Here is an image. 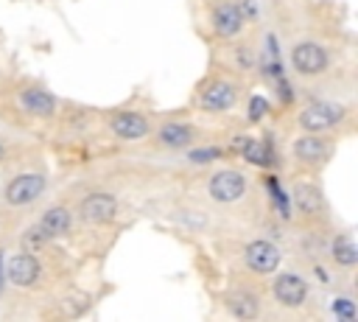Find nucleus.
Wrapping results in <instances>:
<instances>
[{
    "label": "nucleus",
    "mask_w": 358,
    "mask_h": 322,
    "mask_svg": "<svg viewBox=\"0 0 358 322\" xmlns=\"http://www.w3.org/2000/svg\"><path fill=\"white\" fill-rule=\"evenodd\" d=\"M249 95V84L221 67L210 70L190 92V109L199 118H232Z\"/></svg>",
    "instance_id": "nucleus-13"
},
{
    "label": "nucleus",
    "mask_w": 358,
    "mask_h": 322,
    "mask_svg": "<svg viewBox=\"0 0 358 322\" xmlns=\"http://www.w3.org/2000/svg\"><path fill=\"white\" fill-rule=\"evenodd\" d=\"M48 137H53L59 143H84L90 137H98V109L62 101Z\"/></svg>",
    "instance_id": "nucleus-20"
},
{
    "label": "nucleus",
    "mask_w": 358,
    "mask_h": 322,
    "mask_svg": "<svg viewBox=\"0 0 358 322\" xmlns=\"http://www.w3.org/2000/svg\"><path fill=\"white\" fill-rule=\"evenodd\" d=\"M187 190L204 199L210 207H215L221 216H227L243 230H260L266 224L268 216L266 193L257 176L241 165H227V162L201 165L190 176Z\"/></svg>",
    "instance_id": "nucleus-1"
},
{
    "label": "nucleus",
    "mask_w": 358,
    "mask_h": 322,
    "mask_svg": "<svg viewBox=\"0 0 358 322\" xmlns=\"http://www.w3.org/2000/svg\"><path fill=\"white\" fill-rule=\"evenodd\" d=\"M282 59H285L288 76L296 84L313 90L336 73L338 48L327 36L316 34L310 25L294 22L282 34Z\"/></svg>",
    "instance_id": "nucleus-3"
},
{
    "label": "nucleus",
    "mask_w": 358,
    "mask_h": 322,
    "mask_svg": "<svg viewBox=\"0 0 358 322\" xmlns=\"http://www.w3.org/2000/svg\"><path fill=\"white\" fill-rule=\"evenodd\" d=\"M319 316L338 322H358V288L355 283H336L319 294Z\"/></svg>",
    "instance_id": "nucleus-22"
},
{
    "label": "nucleus",
    "mask_w": 358,
    "mask_h": 322,
    "mask_svg": "<svg viewBox=\"0 0 358 322\" xmlns=\"http://www.w3.org/2000/svg\"><path fill=\"white\" fill-rule=\"evenodd\" d=\"M288 213L296 232H327L336 218L322 185V174H294L288 179Z\"/></svg>",
    "instance_id": "nucleus-11"
},
{
    "label": "nucleus",
    "mask_w": 358,
    "mask_h": 322,
    "mask_svg": "<svg viewBox=\"0 0 358 322\" xmlns=\"http://www.w3.org/2000/svg\"><path fill=\"white\" fill-rule=\"evenodd\" d=\"M0 216L20 227L48 196L53 188L50 171L42 154L17 160L8 168H0Z\"/></svg>",
    "instance_id": "nucleus-4"
},
{
    "label": "nucleus",
    "mask_w": 358,
    "mask_h": 322,
    "mask_svg": "<svg viewBox=\"0 0 358 322\" xmlns=\"http://www.w3.org/2000/svg\"><path fill=\"white\" fill-rule=\"evenodd\" d=\"M159 218H165L173 230L199 238V241H221L229 238L235 232H241L243 227H238L235 221H229L227 216H221L215 207H210L204 199H199L196 193L185 190L179 196H168L157 204Z\"/></svg>",
    "instance_id": "nucleus-7"
},
{
    "label": "nucleus",
    "mask_w": 358,
    "mask_h": 322,
    "mask_svg": "<svg viewBox=\"0 0 358 322\" xmlns=\"http://www.w3.org/2000/svg\"><path fill=\"white\" fill-rule=\"evenodd\" d=\"M14 230H17V227H14L8 218H3V216H0V244H6V238H8Z\"/></svg>",
    "instance_id": "nucleus-24"
},
{
    "label": "nucleus",
    "mask_w": 358,
    "mask_h": 322,
    "mask_svg": "<svg viewBox=\"0 0 358 322\" xmlns=\"http://www.w3.org/2000/svg\"><path fill=\"white\" fill-rule=\"evenodd\" d=\"M215 67L252 84L263 70V31H260V25L249 28L238 39L218 42L215 45Z\"/></svg>",
    "instance_id": "nucleus-18"
},
{
    "label": "nucleus",
    "mask_w": 358,
    "mask_h": 322,
    "mask_svg": "<svg viewBox=\"0 0 358 322\" xmlns=\"http://www.w3.org/2000/svg\"><path fill=\"white\" fill-rule=\"evenodd\" d=\"M215 305L224 316L235 322H260L268 319V305H266V283L252 280V277H238L229 274L227 283L215 291Z\"/></svg>",
    "instance_id": "nucleus-16"
},
{
    "label": "nucleus",
    "mask_w": 358,
    "mask_h": 322,
    "mask_svg": "<svg viewBox=\"0 0 358 322\" xmlns=\"http://www.w3.org/2000/svg\"><path fill=\"white\" fill-rule=\"evenodd\" d=\"M34 154H42V148L34 137L20 134V132L8 129L6 123H0V168H8L17 160H25Z\"/></svg>",
    "instance_id": "nucleus-23"
},
{
    "label": "nucleus",
    "mask_w": 358,
    "mask_h": 322,
    "mask_svg": "<svg viewBox=\"0 0 358 322\" xmlns=\"http://www.w3.org/2000/svg\"><path fill=\"white\" fill-rule=\"evenodd\" d=\"M22 232H20V244H34V246H42V244H62L67 241L73 232H76V218H73V210H70V202L64 196H56V199H45L25 221H22Z\"/></svg>",
    "instance_id": "nucleus-15"
},
{
    "label": "nucleus",
    "mask_w": 358,
    "mask_h": 322,
    "mask_svg": "<svg viewBox=\"0 0 358 322\" xmlns=\"http://www.w3.org/2000/svg\"><path fill=\"white\" fill-rule=\"evenodd\" d=\"M266 305L268 319L319 316V286L296 260L285 258V263L266 280Z\"/></svg>",
    "instance_id": "nucleus-6"
},
{
    "label": "nucleus",
    "mask_w": 358,
    "mask_h": 322,
    "mask_svg": "<svg viewBox=\"0 0 358 322\" xmlns=\"http://www.w3.org/2000/svg\"><path fill=\"white\" fill-rule=\"evenodd\" d=\"M62 196L70 202L76 230H87V232L106 230L123 213L120 193L106 182H81V185H73V190Z\"/></svg>",
    "instance_id": "nucleus-12"
},
{
    "label": "nucleus",
    "mask_w": 358,
    "mask_h": 322,
    "mask_svg": "<svg viewBox=\"0 0 358 322\" xmlns=\"http://www.w3.org/2000/svg\"><path fill=\"white\" fill-rule=\"evenodd\" d=\"M224 137L227 134L221 129H213L210 123L187 120L179 115H159L157 126L151 129V134L145 137V143L140 148L148 157H171V154H185L199 146L224 143Z\"/></svg>",
    "instance_id": "nucleus-10"
},
{
    "label": "nucleus",
    "mask_w": 358,
    "mask_h": 322,
    "mask_svg": "<svg viewBox=\"0 0 358 322\" xmlns=\"http://www.w3.org/2000/svg\"><path fill=\"white\" fill-rule=\"evenodd\" d=\"M319 258H322L324 269L338 283H355V274H358V241H355V232L352 230L333 224L322 235Z\"/></svg>",
    "instance_id": "nucleus-19"
},
{
    "label": "nucleus",
    "mask_w": 358,
    "mask_h": 322,
    "mask_svg": "<svg viewBox=\"0 0 358 322\" xmlns=\"http://www.w3.org/2000/svg\"><path fill=\"white\" fill-rule=\"evenodd\" d=\"M215 246H218V258L229 274L252 277L260 283H266L288 258L285 246L277 238L263 235L257 230H241L229 238L215 241Z\"/></svg>",
    "instance_id": "nucleus-5"
},
{
    "label": "nucleus",
    "mask_w": 358,
    "mask_h": 322,
    "mask_svg": "<svg viewBox=\"0 0 358 322\" xmlns=\"http://www.w3.org/2000/svg\"><path fill=\"white\" fill-rule=\"evenodd\" d=\"M59 106L62 98L45 81L34 76H0V123L8 129L36 140L50 132Z\"/></svg>",
    "instance_id": "nucleus-2"
},
{
    "label": "nucleus",
    "mask_w": 358,
    "mask_h": 322,
    "mask_svg": "<svg viewBox=\"0 0 358 322\" xmlns=\"http://www.w3.org/2000/svg\"><path fill=\"white\" fill-rule=\"evenodd\" d=\"M288 132H313V134H336L347 137L355 129V106L350 98L308 92L285 120Z\"/></svg>",
    "instance_id": "nucleus-9"
},
{
    "label": "nucleus",
    "mask_w": 358,
    "mask_h": 322,
    "mask_svg": "<svg viewBox=\"0 0 358 322\" xmlns=\"http://www.w3.org/2000/svg\"><path fill=\"white\" fill-rule=\"evenodd\" d=\"M341 137L336 134H313V132H288L285 134V157L294 174H324L330 160L338 151Z\"/></svg>",
    "instance_id": "nucleus-17"
},
{
    "label": "nucleus",
    "mask_w": 358,
    "mask_h": 322,
    "mask_svg": "<svg viewBox=\"0 0 358 322\" xmlns=\"http://www.w3.org/2000/svg\"><path fill=\"white\" fill-rule=\"evenodd\" d=\"M159 112L148 106H112L98 109V137L123 148H140L151 129L157 126Z\"/></svg>",
    "instance_id": "nucleus-14"
},
{
    "label": "nucleus",
    "mask_w": 358,
    "mask_h": 322,
    "mask_svg": "<svg viewBox=\"0 0 358 322\" xmlns=\"http://www.w3.org/2000/svg\"><path fill=\"white\" fill-rule=\"evenodd\" d=\"M62 258L53 249V244H17V249L6 260V280L14 291L25 294H56L64 286Z\"/></svg>",
    "instance_id": "nucleus-8"
},
{
    "label": "nucleus",
    "mask_w": 358,
    "mask_h": 322,
    "mask_svg": "<svg viewBox=\"0 0 358 322\" xmlns=\"http://www.w3.org/2000/svg\"><path fill=\"white\" fill-rule=\"evenodd\" d=\"M204 28L210 39L218 45V42L238 39L252 25L246 22V14L238 0H204Z\"/></svg>",
    "instance_id": "nucleus-21"
}]
</instances>
